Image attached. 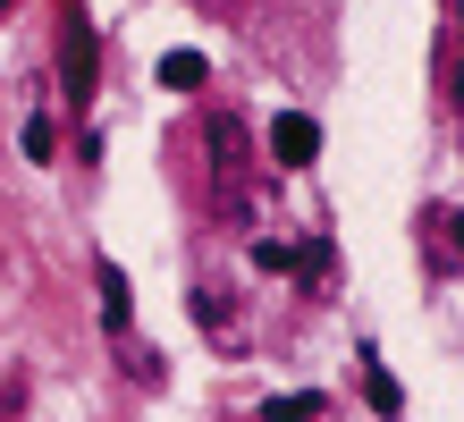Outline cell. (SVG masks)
I'll use <instances>...</instances> for the list:
<instances>
[{"mask_svg": "<svg viewBox=\"0 0 464 422\" xmlns=\"http://www.w3.org/2000/svg\"><path fill=\"white\" fill-rule=\"evenodd\" d=\"M93 279H102V321H111V338H127V304H135V296H127V270L102 262Z\"/></svg>", "mask_w": 464, "mask_h": 422, "instance_id": "cell-5", "label": "cell"}, {"mask_svg": "<svg viewBox=\"0 0 464 422\" xmlns=\"http://www.w3.org/2000/svg\"><path fill=\"white\" fill-rule=\"evenodd\" d=\"M203 76H211L203 51H160V84H169V93H203Z\"/></svg>", "mask_w": 464, "mask_h": 422, "instance_id": "cell-4", "label": "cell"}, {"mask_svg": "<svg viewBox=\"0 0 464 422\" xmlns=\"http://www.w3.org/2000/svg\"><path fill=\"white\" fill-rule=\"evenodd\" d=\"M211 178H220V203L245 211V178H254V135H245V119H211Z\"/></svg>", "mask_w": 464, "mask_h": 422, "instance_id": "cell-1", "label": "cell"}, {"mask_svg": "<svg viewBox=\"0 0 464 422\" xmlns=\"http://www.w3.org/2000/svg\"><path fill=\"white\" fill-rule=\"evenodd\" d=\"M254 262H262V270H295V245H279V237H262V245H254Z\"/></svg>", "mask_w": 464, "mask_h": 422, "instance_id": "cell-8", "label": "cell"}, {"mask_svg": "<svg viewBox=\"0 0 464 422\" xmlns=\"http://www.w3.org/2000/svg\"><path fill=\"white\" fill-rule=\"evenodd\" d=\"M93 68H102L93 25H85V17H68V25H60V84H68V102H93Z\"/></svg>", "mask_w": 464, "mask_h": 422, "instance_id": "cell-2", "label": "cell"}, {"mask_svg": "<svg viewBox=\"0 0 464 422\" xmlns=\"http://www.w3.org/2000/svg\"><path fill=\"white\" fill-rule=\"evenodd\" d=\"M0 9H9V0H0Z\"/></svg>", "mask_w": 464, "mask_h": 422, "instance_id": "cell-10", "label": "cell"}, {"mask_svg": "<svg viewBox=\"0 0 464 422\" xmlns=\"http://www.w3.org/2000/svg\"><path fill=\"white\" fill-rule=\"evenodd\" d=\"M270 161L279 169H313L321 161V127L304 119V110H279V119H270Z\"/></svg>", "mask_w": 464, "mask_h": 422, "instance_id": "cell-3", "label": "cell"}, {"mask_svg": "<svg viewBox=\"0 0 464 422\" xmlns=\"http://www.w3.org/2000/svg\"><path fill=\"white\" fill-rule=\"evenodd\" d=\"M313 414H321L313 388H295V397H270V406H262V422H313Z\"/></svg>", "mask_w": 464, "mask_h": 422, "instance_id": "cell-6", "label": "cell"}, {"mask_svg": "<svg viewBox=\"0 0 464 422\" xmlns=\"http://www.w3.org/2000/svg\"><path fill=\"white\" fill-rule=\"evenodd\" d=\"M195 313H203L211 329H228V296H220V288H203V296H195Z\"/></svg>", "mask_w": 464, "mask_h": 422, "instance_id": "cell-9", "label": "cell"}, {"mask_svg": "<svg viewBox=\"0 0 464 422\" xmlns=\"http://www.w3.org/2000/svg\"><path fill=\"white\" fill-rule=\"evenodd\" d=\"M51 152H60V127H51V119H25V161H51Z\"/></svg>", "mask_w": 464, "mask_h": 422, "instance_id": "cell-7", "label": "cell"}]
</instances>
